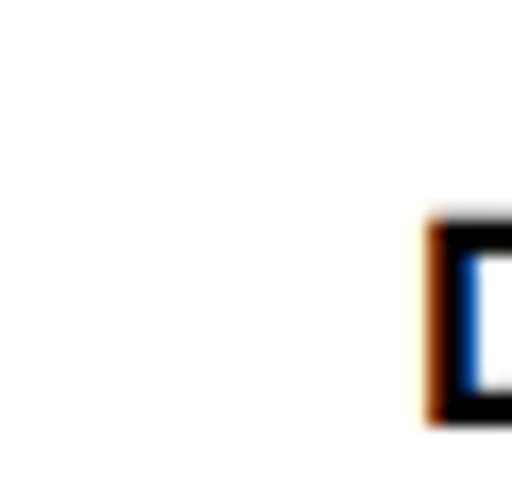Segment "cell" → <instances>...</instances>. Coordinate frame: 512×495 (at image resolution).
Listing matches in <instances>:
<instances>
[{"mask_svg":"<svg viewBox=\"0 0 512 495\" xmlns=\"http://www.w3.org/2000/svg\"><path fill=\"white\" fill-rule=\"evenodd\" d=\"M427 376H444V410L512 427V222H461L427 257Z\"/></svg>","mask_w":512,"mask_h":495,"instance_id":"1","label":"cell"}]
</instances>
